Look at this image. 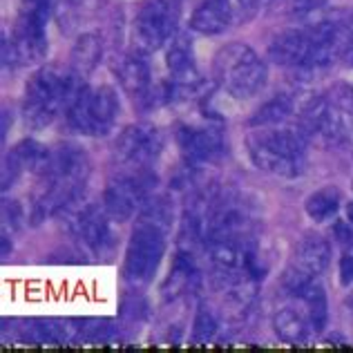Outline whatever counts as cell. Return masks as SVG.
Masks as SVG:
<instances>
[{
    "instance_id": "obj_1",
    "label": "cell",
    "mask_w": 353,
    "mask_h": 353,
    "mask_svg": "<svg viewBox=\"0 0 353 353\" xmlns=\"http://www.w3.org/2000/svg\"><path fill=\"white\" fill-rule=\"evenodd\" d=\"M90 176V159L77 145H59L39 174L32 197V224L77 206Z\"/></svg>"
},
{
    "instance_id": "obj_2",
    "label": "cell",
    "mask_w": 353,
    "mask_h": 353,
    "mask_svg": "<svg viewBox=\"0 0 353 353\" xmlns=\"http://www.w3.org/2000/svg\"><path fill=\"white\" fill-rule=\"evenodd\" d=\"M170 224L172 208L168 199H150L143 206L123 259V277L130 284H145L152 280L168 246Z\"/></svg>"
},
{
    "instance_id": "obj_3",
    "label": "cell",
    "mask_w": 353,
    "mask_h": 353,
    "mask_svg": "<svg viewBox=\"0 0 353 353\" xmlns=\"http://www.w3.org/2000/svg\"><path fill=\"white\" fill-rule=\"evenodd\" d=\"M81 88L83 81L74 70L48 65V68L34 72L32 79L27 81L23 97L25 123L34 130L48 128L63 112H68Z\"/></svg>"
},
{
    "instance_id": "obj_4",
    "label": "cell",
    "mask_w": 353,
    "mask_h": 353,
    "mask_svg": "<svg viewBox=\"0 0 353 353\" xmlns=\"http://www.w3.org/2000/svg\"><path fill=\"white\" fill-rule=\"evenodd\" d=\"M246 148L253 163L268 174L291 179L306 168V137L297 128H257L248 134Z\"/></svg>"
},
{
    "instance_id": "obj_5",
    "label": "cell",
    "mask_w": 353,
    "mask_h": 353,
    "mask_svg": "<svg viewBox=\"0 0 353 353\" xmlns=\"http://www.w3.org/2000/svg\"><path fill=\"white\" fill-rule=\"evenodd\" d=\"M212 72H215L219 88L239 101L259 94L268 81L266 63L244 43H230L221 48L215 57Z\"/></svg>"
},
{
    "instance_id": "obj_6",
    "label": "cell",
    "mask_w": 353,
    "mask_h": 353,
    "mask_svg": "<svg viewBox=\"0 0 353 353\" xmlns=\"http://www.w3.org/2000/svg\"><path fill=\"white\" fill-rule=\"evenodd\" d=\"M48 16L50 0H23L12 41H5V61H12L14 65H30L45 57L48 52V36H45Z\"/></svg>"
},
{
    "instance_id": "obj_7",
    "label": "cell",
    "mask_w": 353,
    "mask_h": 353,
    "mask_svg": "<svg viewBox=\"0 0 353 353\" xmlns=\"http://www.w3.org/2000/svg\"><path fill=\"white\" fill-rule=\"evenodd\" d=\"M119 97L112 88H85L83 85L77 99L68 108V123L74 132L85 137H105L119 119Z\"/></svg>"
},
{
    "instance_id": "obj_8",
    "label": "cell",
    "mask_w": 353,
    "mask_h": 353,
    "mask_svg": "<svg viewBox=\"0 0 353 353\" xmlns=\"http://www.w3.org/2000/svg\"><path fill=\"white\" fill-rule=\"evenodd\" d=\"M157 185V174L150 168H123L103 192V208L114 221H125L141 210Z\"/></svg>"
},
{
    "instance_id": "obj_9",
    "label": "cell",
    "mask_w": 353,
    "mask_h": 353,
    "mask_svg": "<svg viewBox=\"0 0 353 353\" xmlns=\"http://www.w3.org/2000/svg\"><path fill=\"white\" fill-rule=\"evenodd\" d=\"M336 101L327 97H313L297 114V130L309 139L318 137L329 145H342L351 139V117Z\"/></svg>"
},
{
    "instance_id": "obj_10",
    "label": "cell",
    "mask_w": 353,
    "mask_h": 353,
    "mask_svg": "<svg viewBox=\"0 0 353 353\" xmlns=\"http://www.w3.org/2000/svg\"><path fill=\"white\" fill-rule=\"evenodd\" d=\"M331 259V246L329 241L318 233H306L293 250L289 264L282 275V289L295 297L306 284L315 282L327 271Z\"/></svg>"
},
{
    "instance_id": "obj_11",
    "label": "cell",
    "mask_w": 353,
    "mask_h": 353,
    "mask_svg": "<svg viewBox=\"0 0 353 353\" xmlns=\"http://www.w3.org/2000/svg\"><path fill=\"white\" fill-rule=\"evenodd\" d=\"M68 226L72 230V237L79 241L81 248H85L92 255H110L114 248V230L112 217L105 208L97 203H88L83 208H70Z\"/></svg>"
},
{
    "instance_id": "obj_12",
    "label": "cell",
    "mask_w": 353,
    "mask_h": 353,
    "mask_svg": "<svg viewBox=\"0 0 353 353\" xmlns=\"http://www.w3.org/2000/svg\"><path fill=\"white\" fill-rule=\"evenodd\" d=\"M179 0H148L137 14L134 32L143 50H159L172 41L179 23Z\"/></svg>"
},
{
    "instance_id": "obj_13",
    "label": "cell",
    "mask_w": 353,
    "mask_h": 353,
    "mask_svg": "<svg viewBox=\"0 0 353 353\" xmlns=\"http://www.w3.org/2000/svg\"><path fill=\"white\" fill-rule=\"evenodd\" d=\"M163 150V134L159 128L137 123L128 125L114 143V157L123 168H150Z\"/></svg>"
},
{
    "instance_id": "obj_14",
    "label": "cell",
    "mask_w": 353,
    "mask_h": 353,
    "mask_svg": "<svg viewBox=\"0 0 353 353\" xmlns=\"http://www.w3.org/2000/svg\"><path fill=\"white\" fill-rule=\"evenodd\" d=\"M176 145L188 165H208L219 161L226 152L224 132L215 125H179L174 132Z\"/></svg>"
},
{
    "instance_id": "obj_15",
    "label": "cell",
    "mask_w": 353,
    "mask_h": 353,
    "mask_svg": "<svg viewBox=\"0 0 353 353\" xmlns=\"http://www.w3.org/2000/svg\"><path fill=\"white\" fill-rule=\"evenodd\" d=\"M268 54L277 65H284V68H291L309 77V65L313 57V36L309 25L300 27V30H286L280 36H275Z\"/></svg>"
},
{
    "instance_id": "obj_16",
    "label": "cell",
    "mask_w": 353,
    "mask_h": 353,
    "mask_svg": "<svg viewBox=\"0 0 353 353\" xmlns=\"http://www.w3.org/2000/svg\"><path fill=\"white\" fill-rule=\"evenodd\" d=\"M114 74L121 88L139 103L148 105V99L152 94V72L143 52H128L121 54L114 63Z\"/></svg>"
},
{
    "instance_id": "obj_17",
    "label": "cell",
    "mask_w": 353,
    "mask_h": 353,
    "mask_svg": "<svg viewBox=\"0 0 353 353\" xmlns=\"http://www.w3.org/2000/svg\"><path fill=\"white\" fill-rule=\"evenodd\" d=\"M50 154L52 150H48V148L36 141L18 143L14 150L7 154V159L3 163V190H7L9 185H14L18 176L25 172L41 174L50 161Z\"/></svg>"
},
{
    "instance_id": "obj_18",
    "label": "cell",
    "mask_w": 353,
    "mask_h": 353,
    "mask_svg": "<svg viewBox=\"0 0 353 353\" xmlns=\"http://www.w3.org/2000/svg\"><path fill=\"white\" fill-rule=\"evenodd\" d=\"M273 329L277 336H280V340L289 342V345H306L309 338L315 336L311 318H309V313H306L304 304L300 309H297V306H282V309H277L273 315Z\"/></svg>"
},
{
    "instance_id": "obj_19",
    "label": "cell",
    "mask_w": 353,
    "mask_h": 353,
    "mask_svg": "<svg viewBox=\"0 0 353 353\" xmlns=\"http://www.w3.org/2000/svg\"><path fill=\"white\" fill-rule=\"evenodd\" d=\"M230 21H233L230 0H201L190 16V27L199 34L215 36L226 32Z\"/></svg>"
},
{
    "instance_id": "obj_20",
    "label": "cell",
    "mask_w": 353,
    "mask_h": 353,
    "mask_svg": "<svg viewBox=\"0 0 353 353\" xmlns=\"http://www.w3.org/2000/svg\"><path fill=\"white\" fill-rule=\"evenodd\" d=\"M199 284V271H197V264H194V257L190 250H179L174 257V264L170 268V275L165 280L163 286V293L165 297H181L185 293H190L197 289Z\"/></svg>"
},
{
    "instance_id": "obj_21",
    "label": "cell",
    "mask_w": 353,
    "mask_h": 353,
    "mask_svg": "<svg viewBox=\"0 0 353 353\" xmlns=\"http://www.w3.org/2000/svg\"><path fill=\"white\" fill-rule=\"evenodd\" d=\"M295 300H300L304 304L306 313H309L311 324H313V331L315 336L324 331L327 327V320H329V304H327V293H324L322 284L315 280L311 284H306L304 289L295 295Z\"/></svg>"
},
{
    "instance_id": "obj_22",
    "label": "cell",
    "mask_w": 353,
    "mask_h": 353,
    "mask_svg": "<svg viewBox=\"0 0 353 353\" xmlns=\"http://www.w3.org/2000/svg\"><path fill=\"white\" fill-rule=\"evenodd\" d=\"M101 52H103V45H101L99 34H83L72 50V70L79 77H88L99 65Z\"/></svg>"
},
{
    "instance_id": "obj_23",
    "label": "cell",
    "mask_w": 353,
    "mask_h": 353,
    "mask_svg": "<svg viewBox=\"0 0 353 353\" xmlns=\"http://www.w3.org/2000/svg\"><path fill=\"white\" fill-rule=\"evenodd\" d=\"M293 112H295V105H293V99L289 94L273 97L271 101H266V103L257 110L255 117L250 119V125H253V128L282 125Z\"/></svg>"
},
{
    "instance_id": "obj_24",
    "label": "cell",
    "mask_w": 353,
    "mask_h": 353,
    "mask_svg": "<svg viewBox=\"0 0 353 353\" xmlns=\"http://www.w3.org/2000/svg\"><path fill=\"white\" fill-rule=\"evenodd\" d=\"M306 215L313 221H327L338 212L340 208V190L338 188H320L313 194H309V199L304 203Z\"/></svg>"
},
{
    "instance_id": "obj_25",
    "label": "cell",
    "mask_w": 353,
    "mask_h": 353,
    "mask_svg": "<svg viewBox=\"0 0 353 353\" xmlns=\"http://www.w3.org/2000/svg\"><path fill=\"white\" fill-rule=\"evenodd\" d=\"M219 329L215 313H212L208 306H199L197 315H194V324H192V342L194 345H203V342H210L215 338V333Z\"/></svg>"
},
{
    "instance_id": "obj_26",
    "label": "cell",
    "mask_w": 353,
    "mask_h": 353,
    "mask_svg": "<svg viewBox=\"0 0 353 353\" xmlns=\"http://www.w3.org/2000/svg\"><path fill=\"white\" fill-rule=\"evenodd\" d=\"M340 282L345 286L353 284V241H347L340 255Z\"/></svg>"
},
{
    "instance_id": "obj_27",
    "label": "cell",
    "mask_w": 353,
    "mask_h": 353,
    "mask_svg": "<svg viewBox=\"0 0 353 353\" xmlns=\"http://www.w3.org/2000/svg\"><path fill=\"white\" fill-rule=\"evenodd\" d=\"M324 0H295L293 3V12L295 14H313Z\"/></svg>"
},
{
    "instance_id": "obj_28",
    "label": "cell",
    "mask_w": 353,
    "mask_h": 353,
    "mask_svg": "<svg viewBox=\"0 0 353 353\" xmlns=\"http://www.w3.org/2000/svg\"><path fill=\"white\" fill-rule=\"evenodd\" d=\"M347 110L353 114V88H349V92H347Z\"/></svg>"
},
{
    "instance_id": "obj_29",
    "label": "cell",
    "mask_w": 353,
    "mask_h": 353,
    "mask_svg": "<svg viewBox=\"0 0 353 353\" xmlns=\"http://www.w3.org/2000/svg\"><path fill=\"white\" fill-rule=\"evenodd\" d=\"M347 219H349V224L353 226V201L347 206Z\"/></svg>"
},
{
    "instance_id": "obj_30",
    "label": "cell",
    "mask_w": 353,
    "mask_h": 353,
    "mask_svg": "<svg viewBox=\"0 0 353 353\" xmlns=\"http://www.w3.org/2000/svg\"><path fill=\"white\" fill-rule=\"evenodd\" d=\"M349 306H351V309H353V295L349 297Z\"/></svg>"
}]
</instances>
